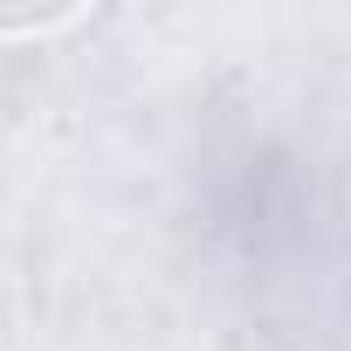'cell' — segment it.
<instances>
[{"label":"cell","instance_id":"1","mask_svg":"<svg viewBox=\"0 0 351 351\" xmlns=\"http://www.w3.org/2000/svg\"><path fill=\"white\" fill-rule=\"evenodd\" d=\"M76 8H14V14H0V35H42V28H69Z\"/></svg>","mask_w":351,"mask_h":351}]
</instances>
